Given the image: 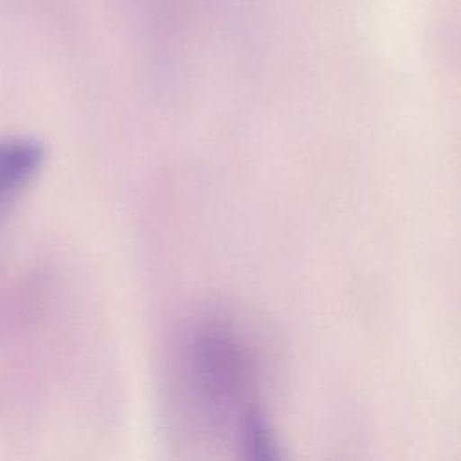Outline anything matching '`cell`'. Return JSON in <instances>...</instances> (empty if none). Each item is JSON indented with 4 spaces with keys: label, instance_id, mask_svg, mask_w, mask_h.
Instances as JSON below:
<instances>
[{
    "label": "cell",
    "instance_id": "obj_1",
    "mask_svg": "<svg viewBox=\"0 0 461 461\" xmlns=\"http://www.w3.org/2000/svg\"><path fill=\"white\" fill-rule=\"evenodd\" d=\"M191 367L200 403L216 414H236V429L258 403L250 400V362L234 335L207 328L193 340Z\"/></svg>",
    "mask_w": 461,
    "mask_h": 461
},
{
    "label": "cell",
    "instance_id": "obj_2",
    "mask_svg": "<svg viewBox=\"0 0 461 461\" xmlns=\"http://www.w3.org/2000/svg\"><path fill=\"white\" fill-rule=\"evenodd\" d=\"M45 158V148L32 137H0V216L32 180Z\"/></svg>",
    "mask_w": 461,
    "mask_h": 461
}]
</instances>
